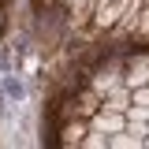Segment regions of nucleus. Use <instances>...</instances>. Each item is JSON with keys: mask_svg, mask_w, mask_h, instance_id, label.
<instances>
[{"mask_svg": "<svg viewBox=\"0 0 149 149\" xmlns=\"http://www.w3.org/2000/svg\"><path fill=\"white\" fill-rule=\"evenodd\" d=\"M0 86H4V93H8L11 101H22V97H26V90H22V82H19L15 74H4V82H0Z\"/></svg>", "mask_w": 149, "mask_h": 149, "instance_id": "nucleus-1", "label": "nucleus"}]
</instances>
